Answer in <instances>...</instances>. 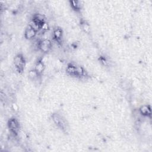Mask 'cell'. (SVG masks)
I'll list each match as a JSON object with an SVG mask.
<instances>
[{"label":"cell","instance_id":"obj_1","mask_svg":"<svg viewBox=\"0 0 152 152\" xmlns=\"http://www.w3.org/2000/svg\"><path fill=\"white\" fill-rule=\"evenodd\" d=\"M67 72L71 76H81L83 74L84 71L81 67H78L73 65H69L67 69Z\"/></svg>","mask_w":152,"mask_h":152},{"label":"cell","instance_id":"obj_2","mask_svg":"<svg viewBox=\"0 0 152 152\" xmlns=\"http://www.w3.org/2000/svg\"><path fill=\"white\" fill-rule=\"evenodd\" d=\"M14 61L17 70H18V71L19 73H22L24 69L25 65V61L23 58V57L22 55H17L14 58Z\"/></svg>","mask_w":152,"mask_h":152},{"label":"cell","instance_id":"obj_3","mask_svg":"<svg viewBox=\"0 0 152 152\" xmlns=\"http://www.w3.org/2000/svg\"><path fill=\"white\" fill-rule=\"evenodd\" d=\"M8 127L11 130V131L15 134H17L19 132V124L18 121H17L15 118H12L11 119L9 122H8Z\"/></svg>","mask_w":152,"mask_h":152},{"label":"cell","instance_id":"obj_4","mask_svg":"<svg viewBox=\"0 0 152 152\" xmlns=\"http://www.w3.org/2000/svg\"><path fill=\"white\" fill-rule=\"evenodd\" d=\"M53 117V120H54V122L58 126H59L63 130L66 129L67 123H65L64 120L62 119L61 116H60L58 114H54Z\"/></svg>","mask_w":152,"mask_h":152},{"label":"cell","instance_id":"obj_5","mask_svg":"<svg viewBox=\"0 0 152 152\" xmlns=\"http://www.w3.org/2000/svg\"><path fill=\"white\" fill-rule=\"evenodd\" d=\"M39 48L44 53L48 52L49 49L51 48V42L49 40H43L39 43Z\"/></svg>","mask_w":152,"mask_h":152},{"label":"cell","instance_id":"obj_6","mask_svg":"<svg viewBox=\"0 0 152 152\" xmlns=\"http://www.w3.org/2000/svg\"><path fill=\"white\" fill-rule=\"evenodd\" d=\"M36 25L39 26V27H42L44 25V20L43 17L41 15H35L33 18V22Z\"/></svg>","mask_w":152,"mask_h":152},{"label":"cell","instance_id":"obj_7","mask_svg":"<svg viewBox=\"0 0 152 152\" xmlns=\"http://www.w3.org/2000/svg\"><path fill=\"white\" fill-rule=\"evenodd\" d=\"M36 34V31L35 29H33L32 27H31L30 26H29L25 32V37L27 39H31L34 38Z\"/></svg>","mask_w":152,"mask_h":152},{"label":"cell","instance_id":"obj_8","mask_svg":"<svg viewBox=\"0 0 152 152\" xmlns=\"http://www.w3.org/2000/svg\"><path fill=\"white\" fill-rule=\"evenodd\" d=\"M140 112L142 115L148 116L151 115V109L149 106H143L140 108Z\"/></svg>","mask_w":152,"mask_h":152},{"label":"cell","instance_id":"obj_9","mask_svg":"<svg viewBox=\"0 0 152 152\" xmlns=\"http://www.w3.org/2000/svg\"><path fill=\"white\" fill-rule=\"evenodd\" d=\"M54 37L57 40V41H60L61 38H62V31L61 29H57L55 31H54Z\"/></svg>","mask_w":152,"mask_h":152},{"label":"cell","instance_id":"obj_10","mask_svg":"<svg viewBox=\"0 0 152 152\" xmlns=\"http://www.w3.org/2000/svg\"><path fill=\"white\" fill-rule=\"evenodd\" d=\"M45 69L44 64L42 62H38L36 65V71L38 74L41 73Z\"/></svg>","mask_w":152,"mask_h":152},{"label":"cell","instance_id":"obj_11","mask_svg":"<svg viewBox=\"0 0 152 152\" xmlns=\"http://www.w3.org/2000/svg\"><path fill=\"white\" fill-rule=\"evenodd\" d=\"M71 6L75 9V10H78L80 8V5H78V1H71Z\"/></svg>","mask_w":152,"mask_h":152}]
</instances>
